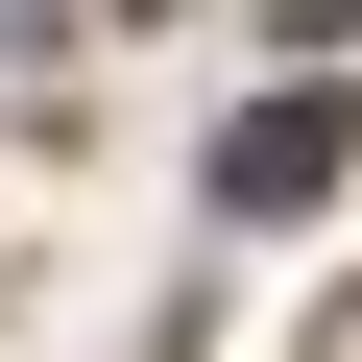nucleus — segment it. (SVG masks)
<instances>
[{
  "instance_id": "obj_1",
  "label": "nucleus",
  "mask_w": 362,
  "mask_h": 362,
  "mask_svg": "<svg viewBox=\"0 0 362 362\" xmlns=\"http://www.w3.org/2000/svg\"><path fill=\"white\" fill-rule=\"evenodd\" d=\"M338 169H362V121H338V73H290V97L218 121V218H314Z\"/></svg>"
},
{
  "instance_id": "obj_2",
  "label": "nucleus",
  "mask_w": 362,
  "mask_h": 362,
  "mask_svg": "<svg viewBox=\"0 0 362 362\" xmlns=\"http://www.w3.org/2000/svg\"><path fill=\"white\" fill-rule=\"evenodd\" d=\"M290 25H362V0H290Z\"/></svg>"
}]
</instances>
